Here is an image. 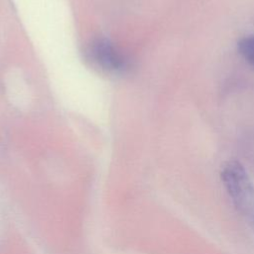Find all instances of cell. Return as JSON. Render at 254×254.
I'll return each instance as SVG.
<instances>
[{
	"instance_id": "1",
	"label": "cell",
	"mask_w": 254,
	"mask_h": 254,
	"mask_svg": "<svg viewBox=\"0 0 254 254\" xmlns=\"http://www.w3.org/2000/svg\"><path fill=\"white\" fill-rule=\"evenodd\" d=\"M220 178L233 207L254 231V185L246 169L238 161H228Z\"/></svg>"
},
{
	"instance_id": "2",
	"label": "cell",
	"mask_w": 254,
	"mask_h": 254,
	"mask_svg": "<svg viewBox=\"0 0 254 254\" xmlns=\"http://www.w3.org/2000/svg\"><path fill=\"white\" fill-rule=\"evenodd\" d=\"M86 55L93 65L108 73H120L127 67L125 56L106 39L93 40L86 49Z\"/></svg>"
},
{
	"instance_id": "3",
	"label": "cell",
	"mask_w": 254,
	"mask_h": 254,
	"mask_svg": "<svg viewBox=\"0 0 254 254\" xmlns=\"http://www.w3.org/2000/svg\"><path fill=\"white\" fill-rule=\"evenodd\" d=\"M238 51L244 60L254 66V35L245 36L238 42Z\"/></svg>"
}]
</instances>
